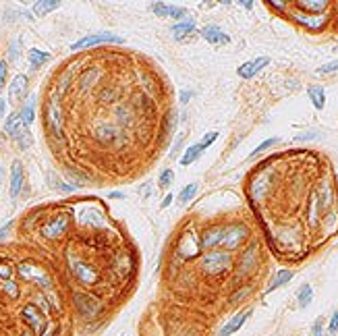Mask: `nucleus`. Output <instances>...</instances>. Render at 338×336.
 Masks as SVG:
<instances>
[{
    "mask_svg": "<svg viewBox=\"0 0 338 336\" xmlns=\"http://www.w3.org/2000/svg\"><path fill=\"white\" fill-rule=\"evenodd\" d=\"M15 141L19 145V150H27V147H32L34 137H32V133H29V129H25L19 137H15Z\"/></svg>",
    "mask_w": 338,
    "mask_h": 336,
    "instance_id": "obj_24",
    "label": "nucleus"
},
{
    "mask_svg": "<svg viewBox=\"0 0 338 336\" xmlns=\"http://www.w3.org/2000/svg\"><path fill=\"white\" fill-rule=\"evenodd\" d=\"M195 193H197V183H191V185H187L185 189L178 193V202L181 203H189L195 197Z\"/></svg>",
    "mask_w": 338,
    "mask_h": 336,
    "instance_id": "obj_23",
    "label": "nucleus"
},
{
    "mask_svg": "<svg viewBox=\"0 0 338 336\" xmlns=\"http://www.w3.org/2000/svg\"><path fill=\"white\" fill-rule=\"evenodd\" d=\"M195 32V25L193 21H183V23H174L170 27V34L176 37V39H185L189 34H193Z\"/></svg>",
    "mask_w": 338,
    "mask_h": 336,
    "instance_id": "obj_15",
    "label": "nucleus"
},
{
    "mask_svg": "<svg viewBox=\"0 0 338 336\" xmlns=\"http://www.w3.org/2000/svg\"><path fill=\"white\" fill-rule=\"evenodd\" d=\"M224 233H226V226H210V229L202 235V247H205V249L218 247L224 239Z\"/></svg>",
    "mask_w": 338,
    "mask_h": 336,
    "instance_id": "obj_6",
    "label": "nucleus"
},
{
    "mask_svg": "<svg viewBox=\"0 0 338 336\" xmlns=\"http://www.w3.org/2000/svg\"><path fill=\"white\" fill-rule=\"evenodd\" d=\"M203 154V150H202V145L200 143H195V145H191L189 150L183 154V160H181V164L183 166H189V164H193L195 160H200V156Z\"/></svg>",
    "mask_w": 338,
    "mask_h": 336,
    "instance_id": "obj_20",
    "label": "nucleus"
},
{
    "mask_svg": "<svg viewBox=\"0 0 338 336\" xmlns=\"http://www.w3.org/2000/svg\"><path fill=\"white\" fill-rule=\"evenodd\" d=\"M25 183V170L21 160H15L11 166V197H17L21 193V187Z\"/></svg>",
    "mask_w": 338,
    "mask_h": 336,
    "instance_id": "obj_8",
    "label": "nucleus"
},
{
    "mask_svg": "<svg viewBox=\"0 0 338 336\" xmlns=\"http://www.w3.org/2000/svg\"><path fill=\"white\" fill-rule=\"evenodd\" d=\"M181 141H183V135L176 139V143H174V147H172V152H170L172 156H176V154H178V150H181Z\"/></svg>",
    "mask_w": 338,
    "mask_h": 336,
    "instance_id": "obj_36",
    "label": "nucleus"
},
{
    "mask_svg": "<svg viewBox=\"0 0 338 336\" xmlns=\"http://www.w3.org/2000/svg\"><path fill=\"white\" fill-rule=\"evenodd\" d=\"M268 65H270V58H268V56H260V58H253V61L241 65V67L237 68V73H238V77H243V79H251V77H255Z\"/></svg>",
    "mask_w": 338,
    "mask_h": 336,
    "instance_id": "obj_5",
    "label": "nucleus"
},
{
    "mask_svg": "<svg viewBox=\"0 0 338 336\" xmlns=\"http://www.w3.org/2000/svg\"><path fill=\"white\" fill-rule=\"evenodd\" d=\"M228 266H231V255H228L226 251H212L203 258L202 268H203L205 274H210V276H220V274H224L228 270Z\"/></svg>",
    "mask_w": 338,
    "mask_h": 336,
    "instance_id": "obj_2",
    "label": "nucleus"
},
{
    "mask_svg": "<svg viewBox=\"0 0 338 336\" xmlns=\"http://www.w3.org/2000/svg\"><path fill=\"white\" fill-rule=\"evenodd\" d=\"M11 229H13V222H6V224L2 226V229H0V241L6 239V235L11 233Z\"/></svg>",
    "mask_w": 338,
    "mask_h": 336,
    "instance_id": "obj_35",
    "label": "nucleus"
},
{
    "mask_svg": "<svg viewBox=\"0 0 338 336\" xmlns=\"http://www.w3.org/2000/svg\"><path fill=\"white\" fill-rule=\"evenodd\" d=\"M255 253H257V247L253 245L249 251H245L243 255V262H241V274H247V270L251 268V266L255 264Z\"/></svg>",
    "mask_w": 338,
    "mask_h": 336,
    "instance_id": "obj_22",
    "label": "nucleus"
},
{
    "mask_svg": "<svg viewBox=\"0 0 338 336\" xmlns=\"http://www.w3.org/2000/svg\"><path fill=\"white\" fill-rule=\"evenodd\" d=\"M311 299H313V289H311V284L305 282L301 289H299V293H297V303H299L301 309H305L307 305L311 303Z\"/></svg>",
    "mask_w": 338,
    "mask_h": 336,
    "instance_id": "obj_18",
    "label": "nucleus"
},
{
    "mask_svg": "<svg viewBox=\"0 0 338 336\" xmlns=\"http://www.w3.org/2000/svg\"><path fill=\"white\" fill-rule=\"evenodd\" d=\"M247 239V229L241 224L237 226H226V233H224V239H222V247H226V249H235V247H238L243 241Z\"/></svg>",
    "mask_w": 338,
    "mask_h": 336,
    "instance_id": "obj_4",
    "label": "nucleus"
},
{
    "mask_svg": "<svg viewBox=\"0 0 338 336\" xmlns=\"http://www.w3.org/2000/svg\"><path fill=\"white\" fill-rule=\"evenodd\" d=\"M2 181H4V168L0 166V185H2Z\"/></svg>",
    "mask_w": 338,
    "mask_h": 336,
    "instance_id": "obj_42",
    "label": "nucleus"
},
{
    "mask_svg": "<svg viewBox=\"0 0 338 336\" xmlns=\"http://www.w3.org/2000/svg\"><path fill=\"white\" fill-rule=\"evenodd\" d=\"M297 6L299 8H305V13H309V15H324V8H328L330 4L324 2V0H317V2H307V0H301V2H297Z\"/></svg>",
    "mask_w": 338,
    "mask_h": 336,
    "instance_id": "obj_14",
    "label": "nucleus"
},
{
    "mask_svg": "<svg viewBox=\"0 0 338 336\" xmlns=\"http://www.w3.org/2000/svg\"><path fill=\"white\" fill-rule=\"evenodd\" d=\"M168 17H172V19H185L187 17V11L185 8H181V6H172V4H168Z\"/></svg>",
    "mask_w": 338,
    "mask_h": 336,
    "instance_id": "obj_27",
    "label": "nucleus"
},
{
    "mask_svg": "<svg viewBox=\"0 0 338 336\" xmlns=\"http://www.w3.org/2000/svg\"><path fill=\"white\" fill-rule=\"evenodd\" d=\"M334 71H338V61H332V63H328V65H322L320 68H317V73H334Z\"/></svg>",
    "mask_w": 338,
    "mask_h": 336,
    "instance_id": "obj_32",
    "label": "nucleus"
},
{
    "mask_svg": "<svg viewBox=\"0 0 338 336\" xmlns=\"http://www.w3.org/2000/svg\"><path fill=\"white\" fill-rule=\"evenodd\" d=\"M4 110H6V102L2 100V98H0V118L4 116Z\"/></svg>",
    "mask_w": 338,
    "mask_h": 336,
    "instance_id": "obj_38",
    "label": "nucleus"
},
{
    "mask_svg": "<svg viewBox=\"0 0 338 336\" xmlns=\"http://www.w3.org/2000/svg\"><path fill=\"white\" fill-rule=\"evenodd\" d=\"M174 179V172L170 170V168H166V170L160 174V181H158V185H160V189H168V185L172 183Z\"/></svg>",
    "mask_w": 338,
    "mask_h": 336,
    "instance_id": "obj_26",
    "label": "nucleus"
},
{
    "mask_svg": "<svg viewBox=\"0 0 338 336\" xmlns=\"http://www.w3.org/2000/svg\"><path fill=\"white\" fill-rule=\"evenodd\" d=\"M328 332H330V334H336V332H338V311L332 313L330 324H328Z\"/></svg>",
    "mask_w": 338,
    "mask_h": 336,
    "instance_id": "obj_33",
    "label": "nucleus"
},
{
    "mask_svg": "<svg viewBox=\"0 0 338 336\" xmlns=\"http://www.w3.org/2000/svg\"><path fill=\"white\" fill-rule=\"evenodd\" d=\"M307 94H309V100L315 106V110H322V108L326 106V92H324L322 85H309Z\"/></svg>",
    "mask_w": 338,
    "mask_h": 336,
    "instance_id": "obj_13",
    "label": "nucleus"
},
{
    "mask_svg": "<svg viewBox=\"0 0 338 336\" xmlns=\"http://www.w3.org/2000/svg\"><path fill=\"white\" fill-rule=\"evenodd\" d=\"M311 139H320V133L309 131V133H301L295 137V141H311Z\"/></svg>",
    "mask_w": 338,
    "mask_h": 336,
    "instance_id": "obj_31",
    "label": "nucleus"
},
{
    "mask_svg": "<svg viewBox=\"0 0 338 336\" xmlns=\"http://www.w3.org/2000/svg\"><path fill=\"white\" fill-rule=\"evenodd\" d=\"M21 118H23V125L25 127H32L34 125V118H35V98H32L23 108H21Z\"/></svg>",
    "mask_w": 338,
    "mask_h": 336,
    "instance_id": "obj_19",
    "label": "nucleus"
},
{
    "mask_svg": "<svg viewBox=\"0 0 338 336\" xmlns=\"http://www.w3.org/2000/svg\"><path fill=\"white\" fill-rule=\"evenodd\" d=\"M270 6H274V8H284L286 2H270Z\"/></svg>",
    "mask_w": 338,
    "mask_h": 336,
    "instance_id": "obj_41",
    "label": "nucleus"
},
{
    "mask_svg": "<svg viewBox=\"0 0 338 336\" xmlns=\"http://www.w3.org/2000/svg\"><path fill=\"white\" fill-rule=\"evenodd\" d=\"M202 35L207 39L210 44H216V46H222V44H228L231 42V35L224 34L220 27H216V25H207L202 29Z\"/></svg>",
    "mask_w": 338,
    "mask_h": 336,
    "instance_id": "obj_9",
    "label": "nucleus"
},
{
    "mask_svg": "<svg viewBox=\"0 0 338 336\" xmlns=\"http://www.w3.org/2000/svg\"><path fill=\"white\" fill-rule=\"evenodd\" d=\"M58 6H61V2H56V0H48V2H35V4H34V13H35L37 17H44V15H48V13L56 11Z\"/></svg>",
    "mask_w": 338,
    "mask_h": 336,
    "instance_id": "obj_21",
    "label": "nucleus"
},
{
    "mask_svg": "<svg viewBox=\"0 0 338 336\" xmlns=\"http://www.w3.org/2000/svg\"><path fill=\"white\" fill-rule=\"evenodd\" d=\"M27 58H29V65H32V68H39L46 61H50V54L37 50V48H32V50L27 52Z\"/></svg>",
    "mask_w": 338,
    "mask_h": 336,
    "instance_id": "obj_17",
    "label": "nucleus"
},
{
    "mask_svg": "<svg viewBox=\"0 0 338 336\" xmlns=\"http://www.w3.org/2000/svg\"><path fill=\"white\" fill-rule=\"evenodd\" d=\"M11 58H13V61L17 58V42H13V44H11Z\"/></svg>",
    "mask_w": 338,
    "mask_h": 336,
    "instance_id": "obj_39",
    "label": "nucleus"
},
{
    "mask_svg": "<svg viewBox=\"0 0 338 336\" xmlns=\"http://www.w3.org/2000/svg\"><path fill=\"white\" fill-rule=\"evenodd\" d=\"M189 100H191V92H187V90H185V92H181V102H183V104H187Z\"/></svg>",
    "mask_w": 338,
    "mask_h": 336,
    "instance_id": "obj_37",
    "label": "nucleus"
},
{
    "mask_svg": "<svg viewBox=\"0 0 338 336\" xmlns=\"http://www.w3.org/2000/svg\"><path fill=\"white\" fill-rule=\"evenodd\" d=\"M170 202H172V195H166L164 202H162V207H168V205H170Z\"/></svg>",
    "mask_w": 338,
    "mask_h": 336,
    "instance_id": "obj_40",
    "label": "nucleus"
},
{
    "mask_svg": "<svg viewBox=\"0 0 338 336\" xmlns=\"http://www.w3.org/2000/svg\"><path fill=\"white\" fill-rule=\"evenodd\" d=\"M216 139H218V131H210V133H205V135H203V139L200 141L202 150H207V147H210V145H212Z\"/></svg>",
    "mask_w": 338,
    "mask_h": 336,
    "instance_id": "obj_28",
    "label": "nucleus"
},
{
    "mask_svg": "<svg viewBox=\"0 0 338 336\" xmlns=\"http://www.w3.org/2000/svg\"><path fill=\"white\" fill-rule=\"evenodd\" d=\"M291 280H293V272L291 270H280V272L274 276V280L270 282V286H268L266 293H272L276 289H280V286H284L286 282H291Z\"/></svg>",
    "mask_w": 338,
    "mask_h": 336,
    "instance_id": "obj_16",
    "label": "nucleus"
},
{
    "mask_svg": "<svg viewBox=\"0 0 338 336\" xmlns=\"http://www.w3.org/2000/svg\"><path fill=\"white\" fill-rule=\"evenodd\" d=\"M249 315H251V309H245V311H241V313H237L235 318L220 330V336H231V334H235V332L247 322V318H249Z\"/></svg>",
    "mask_w": 338,
    "mask_h": 336,
    "instance_id": "obj_11",
    "label": "nucleus"
},
{
    "mask_svg": "<svg viewBox=\"0 0 338 336\" xmlns=\"http://www.w3.org/2000/svg\"><path fill=\"white\" fill-rule=\"evenodd\" d=\"M27 85H29V79L27 75H17L13 81H11V100L19 102V100H25L27 96Z\"/></svg>",
    "mask_w": 338,
    "mask_h": 336,
    "instance_id": "obj_10",
    "label": "nucleus"
},
{
    "mask_svg": "<svg viewBox=\"0 0 338 336\" xmlns=\"http://www.w3.org/2000/svg\"><path fill=\"white\" fill-rule=\"evenodd\" d=\"M27 129V127L23 125V118H21V112H11L6 116L4 121V133L11 137V139H15V137H19L23 131Z\"/></svg>",
    "mask_w": 338,
    "mask_h": 336,
    "instance_id": "obj_7",
    "label": "nucleus"
},
{
    "mask_svg": "<svg viewBox=\"0 0 338 336\" xmlns=\"http://www.w3.org/2000/svg\"><path fill=\"white\" fill-rule=\"evenodd\" d=\"M274 143H278V137H270V139H266L262 145H257L255 150L251 152V158H255V156H260L262 152H266V150H270V147L274 145Z\"/></svg>",
    "mask_w": 338,
    "mask_h": 336,
    "instance_id": "obj_25",
    "label": "nucleus"
},
{
    "mask_svg": "<svg viewBox=\"0 0 338 336\" xmlns=\"http://www.w3.org/2000/svg\"><path fill=\"white\" fill-rule=\"evenodd\" d=\"M0 253V336H73L71 295L35 255Z\"/></svg>",
    "mask_w": 338,
    "mask_h": 336,
    "instance_id": "obj_1",
    "label": "nucleus"
},
{
    "mask_svg": "<svg viewBox=\"0 0 338 336\" xmlns=\"http://www.w3.org/2000/svg\"><path fill=\"white\" fill-rule=\"evenodd\" d=\"M295 21L307 27V29H320L328 23V15H313V17H307V15H295Z\"/></svg>",
    "mask_w": 338,
    "mask_h": 336,
    "instance_id": "obj_12",
    "label": "nucleus"
},
{
    "mask_svg": "<svg viewBox=\"0 0 338 336\" xmlns=\"http://www.w3.org/2000/svg\"><path fill=\"white\" fill-rule=\"evenodd\" d=\"M98 44H123V37H118L114 34H94V35H87L83 39H79L77 44L71 46V50H83V48H92Z\"/></svg>",
    "mask_w": 338,
    "mask_h": 336,
    "instance_id": "obj_3",
    "label": "nucleus"
},
{
    "mask_svg": "<svg viewBox=\"0 0 338 336\" xmlns=\"http://www.w3.org/2000/svg\"><path fill=\"white\" fill-rule=\"evenodd\" d=\"M152 11L158 17H168V4L166 2H154L152 4Z\"/></svg>",
    "mask_w": 338,
    "mask_h": 336,
    "instance_id": "obj_30",
    "label": "nucleus"
},
{
    "mask_svg": "<svg viewBox=\"0 0 338 336\" xmlns=\"http://www.w3.org/2000/svg\"><path fill=\"white\" fill-rule=\"evenodd\" d=\"M241 6H245V8H251V6H253V2H247V0H245V2H241Z\"/></svg>",
    "mask_w": 338,
    "mask_h": 336,
    "instance_id": "obj_43",
    "label": "nucleus"
},
{
    "mask_svg": "<svg viewBox=\"0 0 338 336\" xmlns=\"http://www.w3.org/2000/svg\"><path fill=\"white\" fill-rule=\"evenodd\" d=\"M322 324H324V318H317L311 326V336H322Z\"/></svg>",
    "mask_w": 338,
    "mask_h": 336,
    "instance_id": "obj_34",
    "label": "nucleus"
},
{
    "mask_svg": "<svg viewBox=\"0 0 338 336\" xmlns=\"http://www.w3.org/2000/svg\"><path fill=\"white\" fill-rule=\"evenodd\" d=\"M6 75H8V65H6V61H0V94H2L4 85H6Z\"/></svg>",
    "mask_w": 338,
    "mask_h": 336,
    "instance_id": "obj_29",
    "label": "nucleus"
}]
</instances>
